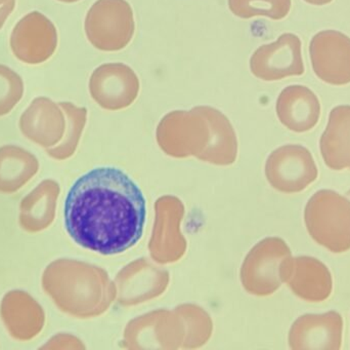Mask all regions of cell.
Masks as SVG:
<instances>
[{
  "label": "cell",
  "instance_id": "1",
  "mask_svg": "<svg viewBox=\"0 0 350 350\" xmlns=\"http://www.w3.org/2000/svg\"><path fill=\"white\" fill-rule=\"evenodd\" d=\"M64 216L68 234L79 246L114 255L141 240L147 205L143 191L126 173L100 166L74 183Z\"/></svg>",
  "mask_w": 350,
  "mask_h": 350
},
{
  "label": "cell",
  "instance_id": "2",
  "mask_svg": "<svg viewBox=\"0 0 350 350\" xmlns=\"http://www.w3.org/2000/svg\"><path fill=\"white\" fill-rule=\"evenodd\" d=\"M306 228L314 242L332 253L350 250V199L333 190L314 193L306 207Z\"/></svg>",
  "mask_w": 350,
  "mask_h": 350
},
{
  "label": "cell",
  "instance_id": "3",
  "mask_svg": "<svg viewBox=\"0 0 350 350\" xmlns=\"http://www.w3.org/2000/svg\"><path fill=\"white\" fill-rule=\"evenodd\" d=\"M135 18L125 0H98L85 18L88 40L100 51L124 49L135 34Z\"/></svg>",
  "mask_w": 350,
  "mask_h": 350
},
{
  "label": "cell",
  "instance_id": "4",
  "mask_svg": "<svg viewBox=\"0 0 350 350\" xmlns=\"http://www.w3.org/2000/svg\"><path fill=\"white\" fill-rule=\"evenodd\" d=\"M251 72L265 82H275L306 71L301 40L297 35L285 33L275 42L261 45L250 60Z\"/></svg>",
  "mask_w": 350,
  "mask_h": 350
},
{
  "label": "cell",
  "instance_id": "5",
  "mask_svg": "<svg viewBox=\"0 0 350 350\" xmlns=\"http://www.w3.org/2000/svg\"><path fill=\"white\" fill-rule=\"evenodd\" d=\"M312 69L326 84H350V37L336 30H324L312 37L310 45Z\"/></svg>",
  "mask_w": 350,
  "mask_h": 350
},
{
  "label": "cell",
  "instance_id": "6",
  "mask_svg": "<svg viewBox=\"0 0 350 350\" xmlns=\"http://www.w3.org/2000/svg\"><path fill=\"white\" fill-rule=\"evenodd\" d=\"M57 33L55 25L38 12L26 14L12 30L10 47L20 61L31 65L47 61L55 53Z\"/></svg>",
  "mask_w": 350,
  "mask_h": 350
},
{
  "label": "cell",
  "instance_id": "7",
  "mask_svg": "<svg viewBox=\"0 0 350 350\" xmlns=\"http://www.w3.org/2000/svg\"><path fill=\"white\" fill-rule=\"evenodd\" d=\"M90 92L94 100L104 108H124L137 99L139 80L135 71L125 64H104L92 73Z\"/></svg>",
  "mask_w": 350,
  "mask_h": 350
},
{
  "label": "cell",
  "instance_id": "8",
  "mask_svg": "<svg viewBox=\"0 0 350 350\" xmlns=\"http://www.w3.org/2000/svg\"><path fill=\"white\" fill-rule=\"evenodd\" d=\"M342 332V316L338 312L306 314L293 325L290 345L294 349L339 350Z\"/></svg>",
  "mask_w": 350,
  "mask_h": 350
},
{
  "label": "cell",
  "instance_id": "9",
  "mask_svg": "<svg viewBox=\"0 0 350 350\" xmlns=\"http://www.w3.org/2000/svg\"><path fill=\"white\" fill-rule=\"evenodd\" d=\"M2 321L12 338L28 341L42 331L45 316L38 302L26 292L10 291L0 308Z\"/></svg>",
  "mask_w": 350,
  "mask_h": 350
},
{
  "label": "cell",
  "instance_id": "10",
  "mask_svg": "<svg viewBox=\"0 0 350 350\" xmlns=\"http://www.w3.org/2000/svg\"><path fill=\"white\" fill-rule=\"evenodd\" d=\"M61 109L51 99L45 97L35 99L21 116L20 129L23 135L42 147L55 145L61 139L65 127Z\"/></svg>",
  "mask_w": 350,
  "mask_h": 350
},
{
  "label": "cell",
  "instance_id": "11",
  "mask_svg": "<svg viewBox=\"0 0 350 350\" xmlns=\"http://www.w3.org/2000/svg\"><path fill=\"white\" fill-rule=\"evenodd\" d=\"M280 121L296 133H306L316 127L321 116V103L310 88L290 86L284 88L277 101Z\"/></svg>",
  "mask_w": 350,
  "mask_h": 350
},
{
  "label": "cell",
  "instance_id": "12",
  "mask_svg": "<svg viewBox=\"0 0 350 350\" xmlns=\"http://www.w3.org/2000/svg\"><path fill=\"white\" fill-rule=\"evenodd\" d=\"M277 177L280 188L288 192H300L308 188L318 178V168L308 148L289 145L275 153Z\"/></svg>",
  "mask_w": 350,
  "mask_h": 350
},
{
  "label": "cell",
  "instance_id": "13",
  "mask_svg": "<svg viewBox=\"0 0 350 350\" xmlns=\"http://www.w3.org/2000/svg\"><path fill=\"white\" fill-rule=\"evenodd\" d=\"M320 148L329 168L335 171L350 168V105L332 109L321 137Z\"/></svg>",
  "mask_w": 350,
  "mask_h": 350
},
{
  "label": "cell",
  "instance_id": "14",
  "mask_svg": "<svg viewBox=\"0 0 350 350\" xmlns=\"http://www.w3.org/2000/svg\"><path fill=\"white\" fill-rule=\"evenodd\" d=\"M291 288L294 293L308 302H323L332 293V275L328 267L314 257L294 259Z\"/></svg>",
  "mask_w": 350,
  "mask_h": 350
},
{
  "label": "cell",
  "instance_id": "15",
  "mask_svg": "<svg viewBox=\"0 0 350 350\" xmlns=\"http://www.w3.org/2000/svg\"><path fill=\"white\" fill-rule=\"evenodd\" d=\"M59 186L55 181H42L20 205V224L28 232H39L51 225L55 218Z\"/></svg>",
  "mask_w": 350,
  "mask_h": 350
},
{
  "label": "cell",
  "instance_id": "16",
  "mask_svg": "<svg viewBox=\"0 0 350 350\" xmlns=\"http://www.w3.org/2000/svg\"><path fill=\"white\" fill-rule=\"evenodd\" d=\"M37 158L30 152L14 145L0 148V192L20 190L38 172Z\"/></svg>",
  "mask_w": 350,
  "mask_h": 350
},
{
  "label": "cell",
  "instance_id": "17",
  "mask_svg": "<svg viewBox=\"0 0 350 350\" xmlns=\"http://www.w3.org/2000/svg\"><path fill=\"white\" fill-rule=\"evenodd\" d=\"M291 5V0H228L232 14L242 18L263 16L282 20L288 16Z\"/></svg>",
  "mask_w": 350,
  "mask_h": 350
},
{
  "label": "cell",
  "instance_id": "18",
  "mask_svg": "<svg viewBox=\"0 0 350 350\" xmlns=\"http://www.w3.org/2000/svg\"><path fill=\"white\" fill-rule=\"evenodd\" d=\"M24 94V82L14 70L0 65V116L8 114L20 102Z\"/></svg>",
  "mask_w": 350,
  "mask_h": 350
},
{
  "label": "cell",
  "instance_id": "19",
  "mask_svg": "<svg viewBox=\"0 0 350 350\" xmlns=\"http://www.w3.org/2000/svg\"><path fill=\"white\" fill-rule=\"evenodd\" d=\"M59 105L67 115L68 121H69V136H68L65 143L62 144L59 147L47 149V153L51 158H63L69 154L70 148L77 139L80 129L83 127L86 116V109L77 108L71 103H59Z\"/></svg>",
  "mask_w": 350,
  "mask_h": 350
},
{
  "label": "cell",
  "instance_id": "20",
  "mask_svg": "<svg viewBox=\"0 0 350 350\" xmlns=\"http://www.w3.org/2000/svg\"><path fill=\"white\" fill-rule=\"evenodd\" d=\"M14 4L16 0H0V29L14 10Z\"/></svg>",
  "mask_w": 350,
  "mask_h": 350
},
{
  "label": "cell",
  "instance_id": "21",
  "mask_svg": "<svg viewBox=\"0 0 350 350\" xmlns=\"http://www.w3.org/2000/svg\"><path fill=\"white\" fill-rule=\"evenodd\" d=\"M304 1L312 4V5H325V4L330 3L333 0H304Z\"/></svg>",
  "mask_w": 350,
  "mask_h": 350
},
{
  "label": "cell",
  "instance_id": "22",
  "mask_svg": "<svg viewBox=\"0 0 350 350\" xmlns=\"http://www.w3.org/2000/svg\"><path fill=\"white\" fill-rule=\"evenodd\" d=\"M59 1L66 2V3H72V2L79 1V0H59Z\"/></svg>",
  "mask_w": 350,
  "mask_h": 350
},
{
  "label": "cell",
  "instance_id": "23",
  "mask_svg": "<svg viewBox=\"0 0 350 350\" xmlns=\"http://www.w3.org/2000/svg\"><path fill=\"white\" fill-rule=\"evenodd\" d=\"M347 197H349V199H350V190L349 191V192L347 193Z\"/></svg>",
  "mask_w": 350,
  "mask_h": 350
}]
</instances>
